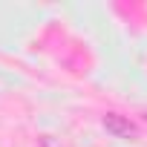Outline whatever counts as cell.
I'll return each mask as SVG.
<instances>
[{
	"mask_svg": "<svg viewBox=\"0 0 147 147\" xmlns=\"http://www.w3.org/2000/svg\"><path fill=\"white\" fill-rule=\"evenodd\" d=\"M104 127H107V133H113L115 138H136V124L130 121V118H124V115H118V113H107L104 115Z\"/></svg>",
	"mask_w": 147,
	"mask_h": 147,
	"instance_id": "6da1fadb",
	"label": "cell"
}]
</instances>
